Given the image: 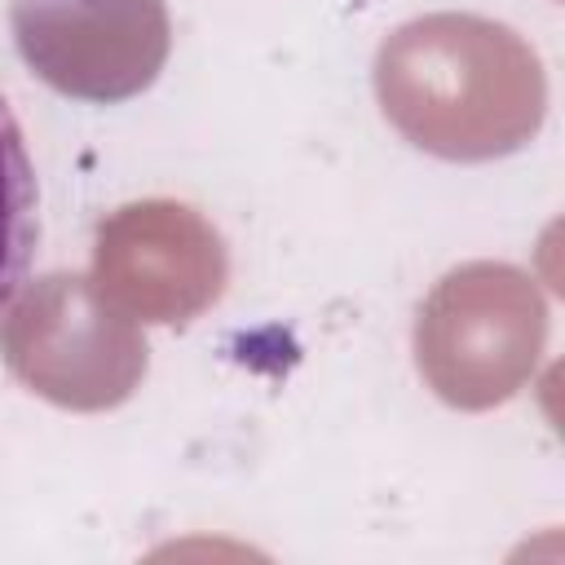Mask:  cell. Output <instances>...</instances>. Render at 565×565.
<instances>
[{
  "label": "cell",
  "mask_w": 565,
  "mask_h": 565,
  "mask_svg": "<svg viewBox=\"0 0 565 565\" xmlns=\"http://www.w3.org/2000/svg\"><path fill=\"white\" fill-rule=\"evenodd\" d=\"M375 97L424 154L486 163L534 141L547 115V75L530 40L503 22L424 13L380 44Z\"/></svg>",
  "instance_id": "1"
},
{
  "label": "cell",
  "mask_w": 565,
  "mask_h": 565,
  "mask_svg": "<svg viewBox=\"0 0 565 565\" xmlns=\"http://www.w3.org/2000/svg\"><path fill=\"white\" fill-rule=\"evenodd\" d=\"M547 349L539 282L503 260L450 269L415 318V366L455 411H490L516 397Z\"/></svg>",
  "instance_id": "2"
},
{
  "label": "cell",
  "mask_w": 565,
  "mask_h": 565,
  "mask_svg": "<svg viewBox=\"0 0 565 565\" xmlns=\"http://www.w3.org/2000/svg\"><path fill=\"white\" fill-rule=\"evenodd\" d=\"M146 335L88 274L22 282L0 313V358L18 384L62 411H110L146 380Z\"/></svg>",
  "instance_id": "3"
},
{
  "label": "cell",
  "mask_w": 565,
  "mask_h": 565,
  "mask_svg": "<svg viewBox=\"0 0 565 565\" xmlns=\"http://www.w3.org/2000/svg\"><path fill=\"white\" fill-rule=\"evenodd\" d=\"M88 278L132 322L185 327L225 296L230 252L190 203L141 199L102 216Z\"/></svg>",
  "instance_id": "4"
},
{
  "label": "cell",
  "mask_w": 565,
  "mask_h": 565,
  "mask_svg": "<svg viewBox=\"0 0 565 565\" xmlns=\"http://www.w3.org/2000/svg\"><path fill=\"white\" fill-rule=\"evenodd\" d=\"M9 26L53 93L97 106L146 93L172 49L163 0H13Z\"/></svg>",
  "instance_id": "5"
},
{
  "label": "cell",
  "mask_w": 565,
  "mask_h": 565,
  "mask_svg": "<svg viewBox=\"0 0 565 565\" xmlns=\"http://www.w3.org/2000/svg\"><path fill=\"white\" fill-rule=\"evenodd\" d=\"M40 243V190L26 154V137L0 97V309L26 282Z\"/></svg>",
  "instance_id": "6"
}]
</instances>
